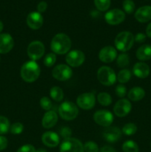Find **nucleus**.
Listing matches in <instances>:
<instances>
[{
  "mask_svg": "<svg viewBox=\"0 0 151 152\" xmlns=\"http://www.w3.org/2000/svg\"><path fill=\"white\" fill-rule=\"evenodd\" d=\"M71 48V40L65 34H58L53 37L50 43V48L54 53L65 54Z\"/></svg>",
  "mask_w": 151,
  "mask_h": 152,
  "instance_id": "1",
  "label": "nucleus"
},
{
  "mask_svg": "<svg viewBox=\"0 0 151 152\" xmlns=\"http://www.w3.org/2000/svg\"><path fill=\"white\" fill-rule=\"evenodd\" d=\"M40 67L35 61L26 62L21 68V77L27 83L35 82L40 75Z\"/></svg>",
  "mask_w": 151,
  "mask_h": 152,
  "instance_id": "2",
  "label": "nucleus"
},
{
  "mask_svg": "<svg viewBox=\"0 0 151 152\" xmlns=\"http://www.w3.org/2000/svg\"><path fill=\"white\" fill-rule=\"evenodd\" d=\"M134 36L129 31L119 33L115 39V46L118 50L126 52L130 50L134 44Z\"/></svg>",
  "mask_w": 151,
  "mask_h": 152,
  "instance_id": "3",
  "label": "nucleus"
},
{
  "mask_svg": "<svg viewBox=\"0 0 151 152\" xmlns=\"http://www.w3.org/2000/svg\"><path fill=\"white\" fill-rule=\"evenodd\" d=\"M97 78L99 83L102 85L110 86L115 83L117 77L112 68L107 66H102L98 70Z\"/></svg>",
  "mask_w": 151,
  "mask_h": 152,
  "instance_id": "4",
  "label": "nucleus"
},
{
  "mask_svg": "<svg viewBox=\"0 0 151 152\" xmlns=\"http://www.w3.org/2000/svg\"><path fill=\"white\" fill-rule=\"evenodd\" d=\"M59 116L65 120H73L76 118L78 109L72 102H64L59 107Z\"/></svg>",
  "mask_w": 151,
  "mask_h": 152,
  "instance_id": "5",
  "label": "nucleus"
},
{
  "mask_svg": "<svg viewBox=\"0 0 151 152\" xmlns=\"http://www.w3.org/2000/svg\"><path fill=\"white\" fill-rule=\"evenodd\" d=\"M60 152H84V145L76 138H68L61 144Z\"/></svg>",
  "mask_w": 151,
  "mask_h": 152,
  "instance_id": "6",
  "label": "nucleus"
},
{
  "mask_svg": "<svg viewBox=\"0 0 151 152\" xmlns=\"http://www.w3.org/2000/svg\"><path fill=\"white\" fill-rule=\"evenodd\" d=\"M45 48L44 45L41 42L33 41L29 44L28 47V55L33 61H36L40 59L44 55Z\"/></svg>",
  "mask_w": 151,
  "mask_h": 152,
  "instance_id": "7",
  "label": "nucleus"
},
{
  "mask_svg": "<svg viewBox=\"0 0 151 152\" xmlns=\"http://www.w3.org/2000/svg\"><path fill=\"white\" fill-rule=\"evenodd\" d=\"M93 120L99 126L109 127L113 121V115L107 110H99L94 114Z\"/></svg>",
  "mask_w": 151,
  "mask_h": 152,
  "instance_id": "8",
  "label": "nucleus"
},
{
  "mask_svg": "<svg viewBox=\"0 0 151 152\" xmlns=\"http://www.w3.org/2000/svg\"><path fill=\"white\" fill-rule=\"evenodd\" d=\"M73 75V71L68 65L60 64L55 67L52 71V76L59 81H66Z\"/></svg>",
  "mask_w": 151,
  "mask_h": 152,
  "instance_id": "9",
  "label": "nucleus"
},
{
  "mask_svg": "<svg viewBox=\"0 0 151 152\" xmlns=\"http://www.w3.org/2000/svg\"><path fill=\"white\" fill-rule=\"evenodd\" d=\"M77 105L84 110H89L93 108L96 102V98L93 93H84L77 97Z\"/></svg>",
  "mask_w": 151,
  "mask_h": 152,
  "instance_id": "10",
  "label": "nucleus"
},
{
  "mask_svg": "<svg viewBox=\"0 0 151 152\" xmlns=\"http://www.w3.org/2000/svg\"><path fill=\"white\" fill-rule=\"evenodd\" d=\"M105 21L107 23L111 25H118L121 23L125 19V14L119 9H113L105 14Z\"/></svg>",
  "mask_w": 151,
  "mask_h": 152,
  "instance_id": "11",
  "label": "nucleus"
},
{
  "mask_svg": "<svg viewBox=\"0 0 151 152\" xmlns=\"http://www.w3.org/2000/svg\"><path fill=\"white\" fill-rule=\"evenodd\" d=\"M85 59L84 53L81 50H74L68 53L66 56V62L71 67H79Z\"/></svg>",
  "mask_w": 151,
  "mask_h": 152,
  "instance_id": "12",
  "label": "nucleus"
},
{
  "mask_svg": "<svg viewBox=\"0 0 151 152\" xmlns=\"http://www.w3.org/2000/svg\"><path fill=\"white\" fill-rule=\"evenodd\" d=\"M131 103L126 99H121L115 104L113 111L115 115L118 117H125L131 111Z\"/></svg>",
  "mask_w": 151,
  "mask_h": 152,
  "instance_id": "13",
  "label": "nucleus"
},
{
  "mask_svg": "<svg viewBox=\"0 0 151 152\" xmlns=\"http://www.w3.org/2000/svg\"><path fill=\"white\" fill-rule=\"evenodd\" d=\"M103 138L108 142L114 143L120 139L121 136V131L118 127H107L103 132Z\"/></svg>",
  "mask_w": 151,
  "mask_h": 152,
  "instance_id": "14",
  "label": "nucleus"
},
{
  "mask_svg": "<svg viewBox=\"0 0 151 152\" xmlns=\"http://www.w3.org/2000/svg\"><path fill=\"white\" fill-rule=\"evenodd\" d=\"M116 50L112 46L104 47L99 53V59L105 63H110L113 62L116 58Z\"/></svg>",
  "mask_w": 151,
  "mask_h": 152,
  "instance_id": "15",
  "label": "nucleus"
},
{
  "mask_svg": "<svg viewBox=\"0 0 151 152\" xmlns=\"http://www.w3.org/2000/svg\"><path fill=\"white\" fill-rule=\"evenodd\" d=\"M27 25L33 30H38L42 26L43 17L38 12H31L27 17Z\"/></svg>",
  "mask_w": 151,
  "mask_h": 152,
  "instance_id": "16",
  "label": "nucleus"
},
{
  "mask_svg": "<svg viewBox=\"0 0 151 152\" xmlns=\"http://www.w3.org/2000/svg\"><path fill=\"white\" fill-rule=\"evenodd\" d=\"M14 41L9 34H0V53H7L12 50Z\"/></svg>",
  "mask_w": 151,
  "mask_h": 152,
  "instance_id": "17",
  "label": "nucleus"
},
{
  "mask_svg": "<svg viewBox=\"0 0 151 152\" xmlns=\"http://www.w3.org/2000/svg\"><path fill=\"white\" fill-rule=\"evenodd\" d=\"M41 140L44 145L50 148H54L59 144V137L56 133L53 132H47L43 134Z\"/></svg>",
  "mask_w": 151,
  "mask_h": 152,
  "instance_id": "18",
  "label": "nucleus"
},
{
  "mask_svg": "<svg viewBox=\"0 0 151 152\" xmlns=\"http://www.w3.org/2000/svg\"><path fill=\"white\" fill-rule=\"evenodd\" d=\"M135 18L138 22L142 23L151 20V6L146 5L139 7L135 13Z\"/></svg>",
  "mask_w": 151,
  "mask_h": 152,
  "instance_id": "19",
  "label": "nucleus"
},
{
  "mask_svg": "<svg viewBox=\"0 0 151 152\" xmlns=\"http://www.w3.org/2000/svg\"><path fill=\"white\" fill-rule=\"evenodd\" d=\"M133 74L136 77L140 79H144L149 76L150 69L148 65L144 62H137L134 65L133 68Z\"/></svg>",
  "mask_w": 151,
  "mask_h": 152,
  "instance_id": "20",
  "label": "nucleus"
},
{
  "mask_svg": "<svg viewBox=\"0 0 151 152\" xmlns=\"http://www.w3.org/2000/svg\"><path fill=\"white\" fill-rule=\"evenodd\" d=\"M58 122V116L53 111H48L44 114L42 118V126L44 129H51Z\"/></svg>",
  "mask_w": 151,
  "mask_h": 152,
  "instance_id": "21",
  "label": "nucleus"
},
{
  "mask_svg": "<svg viewBox=\"0 0 151 152\" xmlns=\"http://www.w3.org/2000/svg\"><path fill=\"white\" fill-rule=\"evenodd\" d=\"M136 57L141 61H147L151 59V45H144L139 48L136 51Z\"/></svg>",
  "mask_w": 151,
  "mask_h": 152,
  "instance_id": "22",
  "label": "nucleus"
},
{
  "mask_svg": "<svg viewBox=\"0 0 151 152\" xmlns=\"http://www.w3.org/2000/svg\"><path fill=\"white\" fill-rule=\"evenodd\" d=\"M128 98L132 101H140L144 97L145 91L141 87H134L130 90L128 93Z\"/></svg>",
  "mask_w": 151,
  "mask_h": 152,
  "instance_id": "23",
  "label": "nucleus"
},
{
  "mask_svg": "<svg viewBox=\"0 0 151 152\" xmlns=\"http://www.w3.org/2000/svg\"><path fill=\"white\" fill-rule=\"evenodd\" d=\"M50 97L56 102H60L64 98L63 91L58 86H54V87L51 88L50 91Z\"/></svg>",
  "mask_w": 151,
  "mask_h": 152,
  "instance_id": "24",
  "label": "nucleus"
},
{
  "mask_svg": "<svg viewBox=\"0 0 151 152\" xmlns=\"http://www.w3.org/2000/svg\"><path fill=\"white\" fill-rule=\"evenodd\" d=\"M122 151L124 152H139V145L133 140H127L123 143Z\"/></svg>",
  "mask_w": 151,
  "mask_h": 152,
  "instance_id": "25",
  "label": "nucleus"
},
{
  "mask_svg": "<svg viewBox=\"0 0 151 152\" xmlns=\"http://www.w3.org/2000/svg\"><path fill=\"white\" fill-rule=\"evenodd\" d=\"M97 100L103 106H108L112 102V98L110 95L105 92H102L99 93L97 96Z\"/></svg>",
  "mask_w": 151,
  "mask_h": 152,
  "instance_id": "26",
  "label": "nucleus"
},
{
  "mask_svg": "<svg viewBox=\"0 0 151 152\" xmlns=\"http://www.w3.org/2000/svg\"><path fill=\"white\" fill-rule=\"evenodd\" d=\"M131 78V72L128 69L121 70L117 75V80L121 84L127 83Z\"/></svg>",
  "mask_w": 151,
  "mask_h": 152,
  "instance_id": "27",
  "label": "nucleus"
},
{
  "mask_svg": "<svg viewBox=\"0 0 151 152\" xmlns=\"http://www.w3.org/2000/svg\"><path fill=\"white\" fill-rule=\"evenodd\" d=\"M121 132L127 136H131V135L135 134L137 132V126L136 124L133 123H129L124 125L122 128Z\"/></svg>",
  "mask_w": 151,
  "mask_h": 152,
  "instance_id": "28",
  "label": "nucleus"
},
{
  "mask_svg": "<svg viewBox=\"0 0 151 152\" xmlns=\"http://www.w3.org/2000/svg\"><path fill=\"white\" fill-rule=\"evenodd\" d=\"M10 122L7 117L0 116V134H4L10 130Z\"/></svg>",
  "mask_w": 151,
  "mask_h": 152,
  "instance_id": "29",
  "label": "nucleus"
},
{
  "mask_svg": "<svg viewBox=\"0 0 151 152\" xmlns=\"http://www.w3.org/2000/svg\"><path fill=\"white\" fill-rule=\"evenodd\" d=\"M130 63V58L129 56L125 53H122L118 55L116 60V64L119 68H124L127 67Z\"/></svg>",
  "mask_w": 151,
  "mask_h": 152,
  "instance_id": "30",
  "label": "nucleus"
},
{
  "mask_svg": "<svg viewBox=\"0 0 151 152\" xmlns=\"http://www.w3.org/2000/svg\"><path fill=\"white\" fill-rule=\"evenodd\" d=\"M94 3L100 11H105L110 6V0H94Z\"/></svg>",
  "mask_w": 151,
  "mask_h": 152,
  "instance_id": "31",
  "label": "nucleus"
},
{
  "mask_svg": "<svg viewBox=\"0 0 151 152\" xmlns=\"http://www.w3.org/2000/svg\"><path fill=\"white\" fill-rule=\"evenodd\" d=\"M56 61V56L54 53H47L44 59V64L47 67H52Z\"/></svg>",
  "mask_w": 151,
  "mask_h": 152,
  "instance_id": "32",
  "label": "nucleus"
},
{
  "mask_svg": "<svg viewBox=\"0 0 151 152\" xmlns=\"http://www.w3.org/2000/svg\"><path fill=\"white\" fill-rule=\"evenodd\" d=\"M122 5L124 11L128 14H130L134 11L135 4L133 0H124Z\"/></svg>",
  "mask_w": 151,
  "mask_h": 152,
  "instance_id": "33",
  "label": "nucleus"
},
{
  "mask_svg": "<svg viewBox=\"0 0 151 152\" xmlns=\"http://www.w3.org/2000/svg\"><path fill=\"white\" fill-rule=\"evenodd\" d=\"M84 151L85 152H99V146L96 142L88 141L84 145Z\"/></svg>",
  "mask_w": 151,
  "mask_h": 152,
  "instance_id": "34",
  "label": "nucleus"
},
{
  "mask_svg": "<svg viewBox=\"0 0 151 152\" xmlns=\"http://www.w3.org/2000/svg\"><path fill=\"white\" fill-rule=\"evenodd\" d=\"M40 105L41 108L45 111H50L53 107V104L50 99L47 96H43L41 99H40Z\"/></svg>",
  "mask_w": 151,
  "mask_h": 152,
  "instance_id": "35",
  "label": "nucleus"
},
{
  "mask_svg": "<svg viewBox=\"0 0 151 152\" xmlns=\"http://www.w3.org/2000/svg\"><path fill=\"white\" fill-rule=\"evenodd\" d=\"M24 126L21 123H15L10 127V131L13 134H19L23 132Z\"/></svg>",
  "mask_w": 151,
  "mask_h": 152,
  "instance_id": "36",
  "label": "nucleus"
},
{
  "mask_svg": "<svg viewBox=\"0 0 151 152\" xmlns=\"http://www.w3.org/2000/svg\"><path fill=\"white\" fill-rule=\"evenodd\" d=\"M115 92L118 97H124L127 94V88L124 85H118L115 87Z\"/></svg>",
  "mask_w": 151,
  "mask_h": 152,
  "instance_id": "37",
  "label": "nucleus"
},
{
  "mask_svg": "<svg viewBox=\"0 0 151 152\" xmlns=\"http://www.w3.org/2000/svg\"><path fill=\"white\" fill-rule=\"evenodd\" d=\"M60 135L64 138L65 140L70 138L71 134H72V132L71 129L68 127H62L60 129Z\"/></svg>",
  "mask_w": 151,
  "mask_h": 152,
  "instance_id": "38",
  "label": "nucleus"
},
{
  "mask_svg": "<svg viewBox=\"0 0 151 152\" xmlns=\"http://www.w3.org/2000/svg\"><path fill=\"white\" fill-rule=\"evenodd\" d=\"M16 152H36V149L33 145L30 144H26L21 146Z\"/></svg>",
  "mask_w": 151,
  "mask_h": 152,
  "instance_id": "39",
  "label": "nucleus"
},
{
  "mask_svg": "<svg viewBox=\"0 0 151 152\" xmlns=\"http://www.w3.org/2000/svg\"><path fill=\"white\" fill-rule=\"evenodd\" d=\"M147 36L145 34H144L143 33H138L136 35V37H134L135 42L138 43H142L145 41L146 39Z\"/></svg>",
  "mask_w": 151,
  "mask_h": 152,
  "instance_id": "40",
  "label": "nucleus"
},
{
  "mask_svg": "<svg viewBox=\"0 0 151 152\" xmlns=\"http://www.w3.org/2000/svg\"><path fill=\"white\" fill-rule=\"evenodd\" d=\"M7 146V138L3 136H0V151H3Z\"/></svg>",
  "mask_w": 151,
  "mask_h": 152,
  "instance_id": "41",
  "label": "nucleus"
},
{
  "mask_svg": "<svg viewBox=\"0 0 151 152\" xmlns=\"http://www.w3.org/2000/svg\"><path fill=\"white\" fill-rule=\"evenodd\" d=\"M47 4L45 1H41L37 5V10H38V13H43V12L47 10Z\"/></svg>",
  "mask_w": 151,
  "mask_h": 152,
  "instance_id": "42",
  "label": "nucleus"
},
{
  "mask_svg": "<svg viewBox=\"0 0 151 152\" xmlns=\"http://www.w3.org/2000/svg\"><path fill=\"white\" fill-rule=\"evenodd\" d=\"M100 152H116V151L111 146L105 145V146H103L101 148Z\"/></svg>",
  "mask_w": 151,
  "mask_h": 152,
  "instance_id": "43",
  "label": "nucleus"
},
{
  "mask_svg": "<svg viewBox=\"0 0 151 152\" xmlns=\"http://www.w3.org/2000/svg\"><path fill=\"white\" fill-rule=\"evenodd\" d=\"M146 36L151 38V22L148 24L146 28Z\"/></svg>",
  "mask_w": 151,
  "mask_h": 152,
  "instance_id": "44",
  "label": "nucleus"
},
{
  "mask_svg": "<svg viewBox=\"0 0 151 152\" xmlns=\"http://www.w3.org/2000/svg\"><path fill=\"white\" fill-rule=\"evenodd\" d=\"M3 28H4V25H3V23L1 22V21H0V33H1V31H2Z\"/></svg>",
  "mask_w": 151,
  "mask_h": 152,
  "instance_id": "45",
  "label": "nucleus"
},
{
  "mask_svg": "<svg viewBox=\"0 0 151 152\" xmlns=\"http://www.w3.org/2000/svg\"><path fill=\"white\" fill-rule=\"evenodd\" d=\"M36 152H47L45 149L44 148H39V149L36 150Z\"/></svg>",
  "mask_w": 151,
  "mask_h": 152,
  "instance_id": "46",
  "label": "nucleus"
},
{
  "mask_svg": "<svg viewBox=\"0 0 151 152\" xmlns=\"http://www.w3.org/2000/svg\"><path fill=\"white\" fill-rule=\"evenodd\" d=\"M150 147H151V142H150Z\"/></svg>",
  "mask_w": 151,
  "mask_h": 152,
  "instance_id": "47",
  "label": "nucleus"
}]
</instances>
